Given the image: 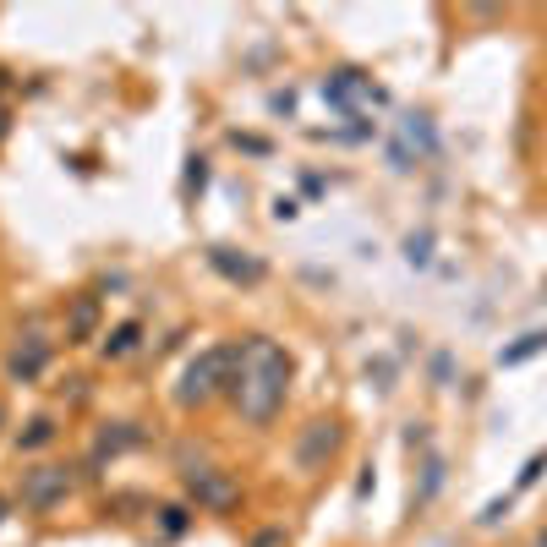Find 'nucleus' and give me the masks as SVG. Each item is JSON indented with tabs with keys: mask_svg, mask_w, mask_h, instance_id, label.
Returning <instances> with one entry per match:
<instances>
[{
	"mask_svg": "<svg viewBox=\"0 0 547 547\" xmlns=\"http://www.w3.org/2000/svg\"><path fill=\"white\" fill-rule=\"evenodd\" d=\"M186 531V509H165V537H181Z\"/></svg>",
	"mask_w": 547,
	"mask_h": 547,
	"instance_id": "11",
	"label": "nucleus"
},
{
	"mask_svg": "<svg viewBox=\"0 0 547 547\" xmlns=\"http://www.w3.org/2000/svg\"><path fill=\"white\" fill-rule=\"evenodd\" d=\"M285 383H290V356L269 340L241 345V372H230V394L241 400V411L252 422H274V411L285 405Z\"/></svg>",
	"mask_w": 547,
	"mask_h": 547,
	"instance_id": "1",
	"label": "nucleus"
},
{
	"mask_svg": "<svg viewBox=\"0 0 547 547\" xmlns=\"http://www.w3.org/2000/svg\"><path fill=\"white\" fill-rule=\"evenodd\" d=\"M50 438H55V422H44V416H39V422H33V433H22V438H17V444H28V449H39V444H50Z\"/></svg>",
	"mask_w": 547,
	"mask_h": 547,
	"instance_id": "9",
	"label": "nucleus"
},
{
	"mask_svg": "<svg viewBox=\"0 0 547 547\" xmlns=\"http://www.w3.org/2000/svg\"><path fill=\"white\" fill-rule=\"evenodd\" d=\"M334 444H340V427H334V422H312L307 433H301V444H296V465H301V471H318V465L334 455Z\"/></svg>",
	"mask_w": 547,
	"mask_h": 547,
	"instance_id": "3",
	"label": "nucleus"
},
{
	"mask_svg": "<svg viewBox=\"0 0 547 547\" xmlns=\"http://www.w3.org/2000/svg\"><path fill=\"white\" fill-rule=\"evenodd\" d=\"M66 487H72V482H66V471H55V465H44V471H33V476H28V487H22V498H28L33 509H50L55 498L66 493Z\"/></svg>",
	"mask_w": 547,
	"mask_h": 547,
	"instance_id": "5",
	"label": "nucleus"
},
{
	"mask_svg": "<svg viewBox=\"0 0 547 547\" xmlns=\"http://www.w3.org/2000/svg\"><path fill=\"white\" fill-rule=\"evenodd\" d=\"M537 351H547V329H531V334H520L515 345H504V351H498V367H520V362H531Z\"/></svg>",
	"mask_w": 547,
	"mask_h": 547,
	"instance_id": "6",
	"label": "nucleus"
},
{
	"mask_svg": "<svg viewBox=\"0 0 547 547\" xmlns=\"http://www.w3.org/2000/svg\"><path fill=\"white\" fill-rule=\"evenodd\" d=\"M186 487H192L197 504H208V509H230V504H236V487H230L225 476H214V471H186Z\"/></svg>",
	"mask_w": 547,
	"mask_h": 547,
	"instance_id": "4",
	"label": "nucleus"
},
{
	"mask_svg": "<svg viewBox=\"0 0 547 547\" xmlns=\"http://www.w3.org/2000/svg\"><path fill=\"white\" fill-rule=\"evenodd\" d=\"M537 547H547V531H542V537H537Z\"/></svg>",
	"mask_w": 547,
	"mask_h": 547,
	"instance_id": "12",
	"label": "nucleus"
},
{
	"mask_svg": "<svg viewBox=\"0 0 547 547\" xmlns=\"http://www.w3.org/2000/svg\"><path fill=\"white\" fill-rule=\"evenodd\" d=\"M509 504H515V498H493V504H487V509H482V515H476V520H482V526H498V520L509 515Z\"/></svg>",
	"mask_w": 547,
	"mask_h": 547,
	"instance_id": "10",
	"label": "nucleus"
},
{
	"mask_svg": "<svg viewBox=\"0 0 547 547\" xmlns=\"http://www.w3.org/2000/svg\"><path fill=\"white\" fill-rule=\"evenodd\" d=\"M137 351V323H121L115 334H104V356L110 362H121V356H132Z\"/></svg>",
	"mask_w": 547,
	"mask_h": 547,
	"instance_id": "7",
	"label": "nucleus"
},
{
	"mask_svg": "<svg viewBox=\"0 0 547 547\" xmlns=\"http://www.w3.org/2000/svg\"><path fill=\"white\" fill-rule=\"evenodd\" d=\"M542 471H547V449H542V455H531V460H526V471H520L515 493H526V487H537V482H542Z\"/></svg>",
	"mask_w": 547,
	"mask_h": 547,
	"instance_id": "8",
	"label": "nucleus"
},
{
	"mask_svg": "<svg viewBox=\"0 0 547 547\" xmlns=\"http://www.w3.org/2000/svg\"><path fill=\"white\" fill-rule=\"evenodd\" d=\"M236 356H241V351H230V345H214V351H203L192 367H186L176 400H181V405H203L208 394L230 389V367H236Z\"/></svg>",
	"mask_w": 547,
	"mask_h": 547,
	"instance_id": "2",
	"label": "nucleus"
}]
</instances>
